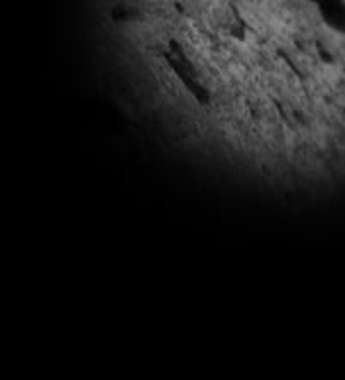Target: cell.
<instances>
[{
    "mask_svg": "<svg viewBox=\"0 0 345 380\" xmlns=\"http://www.w3.org/2000/svg\"><path fill=\"white\" fill-rule=\"evenodd\" d=\"M161 43L196 96L212 69L261 71L309 86L345 114V0H170Z\"/></svg>",
    "mask_w": 345,
    "mask_h": 380,
    "instance_id": "6da1fadb",
    "label": "cell"
}]
</instances>
